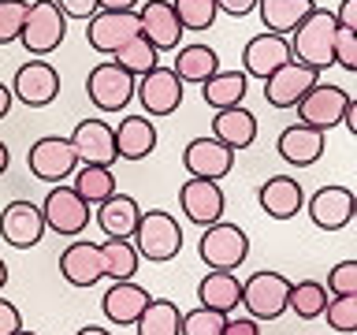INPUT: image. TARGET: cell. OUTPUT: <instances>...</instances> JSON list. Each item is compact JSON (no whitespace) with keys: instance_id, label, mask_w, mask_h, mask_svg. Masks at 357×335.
<instances>
[{"instance_id":"obj_1","label":"cell","mask_w":357,"mask_h":335,"mask_svg":"<svg viewBox=\"0 0 357 335\" xmlns=\"http://www.w3.org/2000/svg\"><path fill=\"white\" fill-rule=\"evenodd\" d=\"M130 242H134V250H138L142 261L167 265V261H175V257L183 253L186 234H183V223H178L167 209H142Z\"/></svg>"},{"instance_id":"obj_2","label":"cell","mask_w":357,"mask_h":335,"mask_svg":"<svg viewBox=\"0 0 357 335\" xmlns=\"http://www.w3.org/2000/svg\"><path fill=\"white\" fill-rule=\"evenodd\" d=\"M335 27H339V22H335V11L312 8L309 15L287 34L290 56L301 64H309V67H317V71L331 67L335 64Z\"/></svg>"},{"instance_id":"obj_3","label":"cell","mask_w":357,"mask_h":335,"mask_svg":"<svg viewBox=\"0 0 357 335\" xmlns=\"http://www.w3.org/2000/svg\"><path fill=\"white\" fill-rule=\"evenodd\" d=\"M197 257L205 261V268L234 272V268H242V261L250 257V234H245L238 223L216 220V223H208V228H201Z\"/></svg>"},{"instance_id":"obj_4","label":"cell","mask_w":357,"mask_h":335,"mask_svg":"<svg viewBox=\"0 0 357 335\" xmlns=\"http://www.w3.org/2000/svg\"><path fill=\"white\" fill-rule=\"evenodd\" d=\"M67 38V15L52 0H33L26 4V19H22L19 41L30 56H49L63 45Z\"/></svg>"},{"instance_id":"obj_5","label":"cell","mask_w":357,"mask_h":335,"mask_svg":"<svg viewBox=\"0 0 357 335\" xmlns=\"http://www.w3.org/2000/svg\"><path fill=\"white\" fill-rule=\"evenodd\" d=\"M134 97L142 100V112L149 119H160V116H172V112L183 108V97H186V86L178 82V75L172 67L156 64L153 71H145L142 78H134Z\"/></svg>"},{"instance_id":"obj_6","label":"cell","mask_w":357,"mask_h":335,"mask_svg":"<svg viewBox=\"0 0 357 335\" xmlns=\"http://www.w3.org/2000/svg\"><path fill=\"white\" fill-rule=\"evenodd\" d=\"M350 100H354L350 89L331 86V82H324V78H320V82L294 105L298 108V123H305V127H317V131L328 134L331 127H342V116H346V108H350Z\"/></svg>"},{"instance_id":"obj_7","label":"cell","mask_w":357,"mask_h":335,"mask_svg":"<svg viewBox=\"0 0 357 335\" xmlns=\"http://www.w3.org/2000/svg\"><path fill=\"white\" fill-rule=\"evenodd\" d=\"M26 168L33 179H41V183H63V179H71V172L78 168V153L71 138H60V134H45V138H38L26 149Z\"/></svg>"},{"instance_id":"obj_8","label":"cell","mask_w":357,"mask_h":335,"mask_svg":"<svg viewBox=\"0 0 357 335\" xmlns=\"http://www.w3.org/2000/svg\"><path fill=\"white\" fill-rule=\"evenodd\" d=\"M290 279L283 272H253L242 279V306L253 320H279L287 313Z\"/></svg>"},{"instance_id":"obj_9","label":"cell","mask_w":357,"mask_h":335,"mask_svg":"<svg viewBox=\"0 0 357 335\" xmlns=\"http://www.w3.org/2000/svg\"><path fill=\"white\" fill-rule=\"evenodd\" d=\"M41 220H45V231H56L60 239H78L89 228V205L71 186L56 183L41 201Z\"/></svg>"},{"instance_id":"obj_10","label":"cell","mask_w":357,"mask_h":335,"mask_svg":"<svg viewBox=\"0 0 357 335\" xmlns=\"http://www.w3.org/2000/svg\"><path fill=\"white\" fill-rule=\"evenodd\" d=\"M11 97L22 100L26 108H49L60 97V71L45 56H33L11 78Z\"/></svg>"},{"instance_id":"obj_11","label":"cell","mask_w":357,"mask_h":335,"mask_svg":"<svg viewBox=\"0 0 357 335\" xmlns=\"http://www.w3.org/2000/svg\"><path fill=\"white\" fill-rule=\"evenodd\" d=\"M86 94L97 112H108V116L112 112H123L134 100V75H127L112 60H100L86 78Z\"/></svg>"},{"instance_id":"obj_12","label":"cell","mask_w":357,"mask_h":335,"mask_svg":"<svg viewBox=\"0 0 357 335\" xmlns=\"http://www.w3.org/2000/svg\"><path fill=\"white\" fill-rule=\"evenodd\" d=\"M317 82H320L317 67H309V64H301L290 56L283 67H275V71L264 78V100L272 108H294Z\"/></svg>"},{"instance_id":"obj_13","label":"cell","mask_w":357,"mask_h":335,"mask_svg":"<svg viewBox=\"0 0 357 335\" xmlns=\"http://www.w3.org/2000/svg\"><path fill=\"white\" fill-rule=\"evenodd\" d=\"M305 212L320 231H342L357 216V194L350 186H339V183L320 186L312 198H305Z\"/></svg>"},{"instance_id":"obj_14","label":"cell","mask_w":357,"mask_h":335,"mask_svg":"<svg viewBox=\"0 0 357 335\" xmlns=\"http://www.w3.org/2000/svg\"><path fill=\"white\" fill-rule=\"evenodd\" d=\"M138 11H93L86 19V41L89 49L100 56H112L116 49H123L130 38H138Z\"/></svg>"},{"instance_id":"obj_15","label":"cell","mask_w":357,"mask_h":335,"mask_svg":"<svg viewBox=\"0 0 357 335\" xmlns=\"http://www.w3.org/2000/svg\"><path fill=\"white\" fill-rule=\"evenodd\" d=\"M0 239L11 250H33L45 239V220H41V205H33L26 198L8 201L0 212Z\"/></svg>"},{"instance_id":"obj_16","label":"cell","mask_w":357,"mask_h":335,"mask_svg":"<svg viewBox=\"0 0 357 335\" xmlns=\"http://www.w3.org/2000/svg\"><path fill=\"white\" fill-rule=\"evenodd\" d=\"M178 209L190 223L197 228H208V223L223 220V209H227V198H223V186L216 179H186L178 186Z\"/></svg>"},{"instance_id":"obj_17","label":"cell","mask_w":357,"mask_h":335,"mask_svg":"<svg viewBox=\"0 0 357 335\" xmlns=\"http://www.w3.org/2000/svg\"><path fill=\"white\" fill-rule=\"evenodd\" d=\"M183 168L190 179H220L231 175L234 168V149H227L223 142H216L212 134H201V138H190L183 149Z\"/></svg>"},{"instance_id":"obj_18","label":"cell","mask_w":357,"mask_h":335,"mask_svg":"<svg viewBox=\"0 0 357 335\" xmlns=\"http://www.w3.org/2000/svg\"><path fill=\"white\" fill-rule=\"evenodd\" d=\"M138 27H142V38L156 52H175L183 45V34H186L172 11V0H145L138 8Z\"/></svg>"},{"instance_id":"obj_19","label":"cell","mask_w":357,"mask_h":335,"mask_svg":"<svg viewBox=\"0 0 357 335\" xmlns=\"http://www.w3.org/2000/svg\"><path fill=\"white\" fill-rule=\"evenodd\" d=\"M60 276L71 287H97L105 279V261H100V242L71 239L60 253Z\"/></svg>"},{"instance_id":"obj_20","label":"cell","mask_w":357,"mask_h":335,"mask_svg":"<svg viewBox=\"0 0 357 335\" xmlns=\"http://www.w3.org/2000/svg\"><path fill=\"white\" fill-rule=\"evenodd\" d=\"M149 290L142 283H134V279H112L108 290L100 295V309H105V317L116 324V328H134V320L142 317V309L149 306Z\"/></svg>"},{"instance_id":"obj_21","label":"cell","mask_w":357,"mask_h":335,"mask_svg":"<svg viewBox=\"0 0 357 335\" xmlns=\"http://www.w3.org/2000/svg\"><path fill=\"white\" fill-rule=\"evenodd\" d=\"M287 60H290L287 34L264 30V34H257V38L245 41V49H242V71L250 78H261V82L275 71V67H283Z\"/></svg>"},{"instance_id":"obj_22","label":"cell","mask_w":357,"mask_h":335,"mask_svg":"<svg viewBox=\"0 0 357 335\" xmlns=\"http://www.w3.org/2000/svg\"><path fill=\"white\" fill-rule=\"evenodd\" d=\"M257 201L272 220H294L298 212H305V186L294 175H272L257 190Z\"/></svg>"},{"instance_id":"obj_23","label":"cell","mask_w":357,"mask_h":335,"mask_svg":"<svg viewBox=\"0 0 357 335\" xmlns=\"http://www.w3.org/2000/svg\"><path fill=\"white\" fill-rule=\"evenodd\" d=\"M71 145L78 153V164H105L112 168L116 156V138H112V123L105 119H82L71 131Z\"/></svg>"},{"instance_id":"obj_24","label":"cell","mask_w":357,"mask_h":335,"mask_svg":"<svg viewBox=\"0 0 357 335\" xmlns=\"http://www.w3.org/2000/svg\"><path fill=\"white\" fill-rule=\"evenodd\" d=\"M324 145H328V134L317 131V127H305V123H290V127L275 138L279 156L294 168H312L324 156Z\"/></svg>"},{"instance_id":"obj_25","label":"cell","mask_w":357,"mask_h":335,"mask_svg":"<svg viewBox=\"0 0 357 335\" xmlns=\"http://www.w3.org/2000/svg\"><path fill=\"white\" fill-rule=\"evenodd\" d=\"M112 138H116L119 161H145L156 149V123L145 112H134L119 119V127H112Z\"/></svg>"},{"instance_id":"obj_26","label":"cell","mask_w":357,"mask_h":335,"mask_svg":"<svg viewBox=\"0 0 357 335\" xmlns=\"http://www.w3.org/2000/svg\"><path fill=\"white\" fill-rule=\"evenodd\" d=\"M138 216H142V205L130 194H119V190L108 194L100 205H93V220L105 231V239H130L134 228H138Z\"/></svg>"},{"instance_id":"obj_27","label":"cell","mask_w":357,"mask_h":335,"mask_svg":"<svg viewBox=\"0 0 357 335\" xmlns=\"http://www.w3.org/2000/svg\"><path fill=\"white\" fill-rule=\"evenodd\" d=\"M212 138L223 142L227 149H250L257 142V116L245 105H234V108H220L212 116Z\"/></svg>"},{"instance_id":"obj_28","label":"cell","mask_w":357,"mask_h":335,"mask_svg":"<svg viewBox=\"0 0 357 335\" xmlns=\"http://www.w3.org/2000/svg\"><path fill=\"white\" fill-rule=\"evenodd\" d=\"M197 306L216 309V313H238L242 306V279L234 272H220V268H208V276L197 283Z\"/></svg>"},{"instance_id":"obj_29","label":"cell","mask_w":357,"mask_h":335,"mask_svg":"<svg viewBox=\"0 0 357 335\" xmlns=\"http://www.w3.org/2000/svg\"><path fill=\"white\" fill-rule=\"evenodd\" d=\"M172 71L178 75L183 86H201L208 75L220 71V56H216L212 45H178L175 60H172Z\"/></svg>"},{"instance_id":"obj_30","label":"cell","mask_w":357,"mask_h":335,"mask_svg":"<svg viewBox=\"0 0 357 335\" xmlns=\"http://www.w3.org/2000/svg\"><path fill=\"white\" fill-rule=\"evenodd\" d=\"M245 94H250V75L245 71H220L216 75H208L205 82H201V97H205V105L208 108H234V105H242Z\"/></svg>"},{"instance_id":"obj_31","label":"cell","mask_w":357,"mask_h":335,"mask_svg":"<svg viewBox=\"0 0 357 335\" xmlns=\"http://www.w3.org/2000/svg\"><path fill=\"white\" fill-rule=\"evenodd\" d=\"M317 8V0H257V15H261L264 30L272 34H290L309 11Z\"/></svg>"},{"instance_id":"obj_32","label":"cell","mask_w":357,"mask_h":335,"mask_svg":"<svg viewBox=\"0 0 357 335\" xmlns=\"http://www.w3.org/2000/svg\"><path fill=\"white\" fill-rule=\"evenodd\" d=\"M71 190L93 209L108 194H116V175H112V168H105V164H78L71 172Z\"/></svg>"},{"instance_id":"obj_33","label":"cell","mask_w":357,"mask_h":335,"mask_svg":"<svg viewBox=\"0 0 357 335\" xmlns=\"http://www.w3.org/2000/svg\"><path fill=\"white\" fill-rule=\"evenodd\" d=\"M178 324H183V309L172 298H149V306L134 320V332L138 335H178Z\"/></svg>"},{"instance_id":"obj_34","label":"cell","mask_w":357,"mask_h":335,"mask_svg":"<svg viewBox=\"0 0 357 335\" xmlns=\"http://www.w3.org/2000/svg\"><path fill=\"white\" fill-rule=\"evenodd\" d=\"M100 261H105V279H134L142 257L130 239H105L100 242Z\"/></svg>"},{"instance_id":"obj_35","label":"cell","mask_w":357,"mask_h":335,"mask_svg":"<svg viewBox=\"0 0 357 335\" xmlns=\"http://www.w3.org/2000/svg\"><path fill=\"white\" fill-rule=\"evenodd\" d=\"M324 306H328V287H324L320 279H301V283H290L287 309L294 313L298 320H320Z\"/></svg>"},{"instance_id":"obj_36","label":"cell","mask_w":357,"mask_h":335,"mask_svg":"<svg viewBox=\"0 0 357 335\" xmlns=\"http://www.w3.org/2000/svg\"><path fill=\"white\" fill-rule=\"evenodd\" d=\"M108 60L116 64V67H123L127 75L142 78L145 71H153V67L160 64V52H156L153 45H149V41H145L142 34H138V38H130L127 45H123V49H116V52H112Z\"/></svg>"},{"instance_id":"obj_37","label":"cell","mask_w":357,"mask_h":335,"mask_svg":"<svg viewBox=\"0 0 357 335\" xmlns=\"http://www.w3.org/2000/svg\"><path fill=\"white\" fill-rule=\"evenodd\" d=\"M172 11L183 30H212L220 15L216 0H172Z\"/></svg>"},{"instance_id":"obj_38","label":"cell","mask_w":357,"mask_h":335,"mask_svg":"<svg viewBox=\"0 0 357 335\" xmlns=\"http://www.w3.org/2000/svg\"><path fill=\"white\" fill-rule=\"evenodd\" d=\"M320 317H328V328H335L339 335H354L357 332V295H339L328 298Z\"/></svg>"},{"instance_id":"obj_39","label":"cell","mask_w":357,"mask_h":335,"mask_svg":"<svg viewBox=\"0 0 357 335\" xmlns=\"http://www.w3.org/2000/svg\"><path fill=\"white\" fill-rule=\"evenodd\" d=\"M223 320H227L223 313L197 306V309L183 313V324H178V335H223Z\"/></svg>"},{"instance_id":"obj_40","label":"cell","mask_w":357,"mask_h":335,"mask_svg":"<svg viewBox=\"0 0 357 335\" xmlns=\"http://www.w3.org/2000/svg\"><path fill=\"white\" fill-rule=\"evenodd\" d=\"M22 19H26V0H0V45L19 41Z\"/></svg>"},{"instance_id":"obj_41","label":"cell","mask_w":357,"mask_h":335,"mask_svg":"<svg viewBox=\"0 0 357 335\" xmlns=\"http://www.w3.org/2000/svg\"><path fill=\"white\" fill-rule=\"evenodd\" d=\"M335 64H339L342 71L357 75V30L335 27Z\"/></svg>"},{"instance_id":"obj_42","label":"cell","mask_w":357,"mask_h":335,"mask_svg":"<svg viewBox=\"0 0 357 335\" xmlns=\"http://www.w3.org/2000/svg\"><path fill=\"white\" fill-rule=\"evenodd\" d=\"M328 295H357V261L350 257V261H339L328 272Z\"/></svg>"},{"instance_id":"obj_43","label":"cell","mask_w":357,"mask_h":335,"mask_svg":"<svg viewBox=\"0 0 357 335\" xmlns=\"http://www.w3.org/2000/svg\"><path fill=\"white\" fill-rule=\"evenodd\" d=\"M22 328V313L15 302H8V298H0V335H15Z\"/></svg>"},{"instance_id":"obj_44","label":"cell","mask_w":357,"mask_h":335,"mask_svg":"<svg viewBox=\"0 0 357 335\" xmlns=\"http://www.w3.org/2000/svg\"><path fill=\"white\" fill-rule=\"evenodd\" d=\"M223 335H261V320L227 313V320H223Z\"/></svg>"},{"instance_id":"obj_45","label":"cell","mask_w":357,"mask_h":335,"mask_svg":"<svg viewBox=\"0 0 357 335\" xmlns=\"http://www.w3.org/2000/svg\"><path fill=\"white\" fill-rule=\"evenodd\" d=\"M67 19H89L97 11V0H52Z\"/></svg>"},{"instance_id":"obj_46","label":"cell","mask_w":357,"mask_h":335,"mask_svg":"<svg viewBox=\"0 0 357 335\" xmlns=\"http://www.w3.org/2000/svg\"><path fill=\"white\" fill-rule=\"evenodd\" d=\"M216 8L223 11V15H231V19H245L257 8V0H216Z\"/></svg>"},{"instance_id":"obj_47","label":"cell","mask_w":357,"mask_h":335,"mask_svg":"<svg viewBox=\"0 0 357 335\" xmlns=\"http://www.w3.org/2000/svg\"><path fill=\"white\" fill-rule=\"evenodd\" d=\"M335 22H339V27L357 30V0H342L339 11H335Z\"/></svg>"},{"instance_id":"obj_48","label":"cell","mask_w":357,"mask_h":335,"mask_svg":"<svg viewBox=\"0 0 357 335\" xmlns=\"http://www.w3.org/2000/svg\"><path fill=\"white\" fill-rule=\"evenodd\" d=\"M142 0H97V11H138Z\"/></svg>"},{"instance_id":"obj_49","label":"cell","mask_w":357,"mask_h":335,"mask_svg":"<svg viewBox=\"0 0 357 335\" xmlns=\"http://www.w3.org/2000/svg\"><path fill=\"white\" fill-rule=\"evenodd\" d=\"M342 127H346V131H350L354 138H357V97L350 100V108H346V116H342Z\"/></svg>"},{"instance_id":"obj_50","label":"cell","mask_w":357,"mask_h":335,"mask_svg":"<svg viewBox=\"0 0 357 335\" xmlns=\"http://www.w3.org/2000/svg\"><path fill=\"white\" fill-rule=\"evenodd\" d=\"M11 86L8 82H0V119H8V112H11Z\"/></svg>"},{"instance_id":"obj_51","label":"cell","mask_w":357,"mask_h":335,"mask_svg":"<svg viewBox=\"0 0 357 335\" xmlns=\"http://www.w3.org/2000/svg\"><path fill=\"white\" fill-rule=\"evenodd\" d=\"M75 335H112L108 328H97V324H86V328H78Z\"/></svg>"},{"instance_id":"obj_52","label":"cell","mask_w":357,"mask_h":335,"mask_svg":"<svg viewBox=\"0 0 357 335\" xmlns=\"http://www.w3.org/2000/svg\"><path fill=\"white\" fill-rule=\"evenodd\" d=\"M8 164H11V153H8V145H4V142H0V175H4V172H8Z\"/></svg>"},{"instance_id":"obj_53","label":"cell","mask_w":357,"mask_h":335,"mask_svg":"<svg viewBox=\"0 0 357 335\" xmlns=\"http://www.w3.org/2000/svg\"><path fill=\"white\" fill-rule=\"evenodd\" d=\"M4 287H8V265L0 261V290H4Z\"/></svg>"},{"instance_id":"obj_54","label":"cell","mask_w":357,"mask_h":335,"mask_svg":"<svg viewBox=\"0 0 357 335\" xmlns=\"http://www.w3.org/2000/svg\"><path fill=\"white\" fill-rule=\"evenodd\" d=\"M15 335H38V332H30V328H19Z\"/></svg>"}]
</instances>
